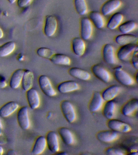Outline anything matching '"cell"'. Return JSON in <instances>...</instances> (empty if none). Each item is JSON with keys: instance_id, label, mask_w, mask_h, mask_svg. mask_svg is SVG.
<instances>
[{"instance_id": "b9f144b4", "label": "cell", "mask_w": 138, "mask_h": 155, "mask_svg": "<svg viewBox=\"0 0 138 155\" xmlns=\"http://www.w3.org/2000/svg\"><path fill=\"white\" fill-rule=\"evenodd\" d=\"M4 36V33H3V31L2 29L0 27V39L3 38Z\"/></svg>"}, {"instance_id": "4dcf8cb0", "label": "cell", "mask_w": 138, "mask_h": 155, "mask_svg": "<svg viewBox=\"0 0 138 155\" xmlns=\"http://www.w3.org/2000/svg\"><path fill=\"white\" fill-rule=\"evenodd\" d=\"M137 27V24L133 20H128L122 22L118 27V30L122 34H129Z\"/></svg>"}, {"instance_id": "7c38bea8", "label": "cell", "mask_w": 138, "mask_h": 155, "mask_svg": "<svg viewBox=\"0 0 138 155\" xmlns=\"http://www.w3.org/2000/svg\"><path fill=\"white\" fill-rule=\"evenodd\" d=\"M47 146L52 153H56L60 150V144L57 134L55 132L50 131L46 136Z\"/></svg>"}, {"instance_id": "484cf974", "label": "cell", "mask_w": 138, "mask_h": 155, "mask_svg": "<svg viewBox=\"0 0 138 155\" xmlns=\"http://www.w3.org/2000/svg\"><path fill=\"white\" fill-rule=\"evenodd\" d=\"M59 134L63 142L66 145H72L74 143V137L73 133L68 128L61 127L59 128Z\"/></svg>"}, {"instance_id": "7bdbcfd3", "label": "cell", "mask_w": 138, "mask_h": 155, "mask_svg": "<svg viewBox=\"0 0 138 155\" xmlns=\"http://www.w3.org/2000/svg\"><path fill=\"white\" fill-rule=\"evenodd\" d=\"M3 153H4V149L3 147L0 145V155H3Z\"/></svg>"}, {"instance_id": "e0dca14e", "label": "cell", "mask_w": 138, "mask_h": 155, "mask_svg": "<svg viewBox=\"0 0 138 155\" xmlns=\"http://www.w3.org/2000/svg\"><path fill=\"white\" fill-rule=\"evenodd\" d=\"M88 18L91 21L93 26L97 29H103L105 26V18L100 12L96 11H92L89 13Z\"/></svg>"}, {"instance_id": "cb8c5ba5", "label": "cell", "mask_w": 138, "mask_h": 155, "mask_svg": "<svg viewBox=\"0 0 138 155\" xmlns=\"http://www.w3.org/2000/svg\"><path fill=\"white\" fill-rule=\"evenodd\" d=\"M25 70L19 69L15 70L12 74L9 81V86L12 89L19 88L21 84Z\"/></svg>"}, {"instance_id": "ee69618b", "label": "cell", "mask_w": 138, "mask_h": 155, "mask_svg": "<svg viewBox=\"0 0 138 155\" xmlns=\"http://www.w3.org/2000/svg\"><path fill=\"white\" fill-rule=\"evenodd\" d=\"M9 3L11 4H13L15 3V1H16V0H8Z\"/></svg>"}, {"instance_id": "2e32d148", "label": "cell", "mask_w": 138, "mask_h": 155, "mask_svg": "<svg viewBox=\"0 0 138 155\" xmlns=\"http://www.w3.org/2000/svg\"><path fill=\"white\" fill-rule=\"evenodd\" d=\"M71 47L73 53L78 57L84 54L86 50V44L84 40L81 37H75L71 42Z\"/></svg>"}, {"instance_id": "836d02e7", "label": "cell", "mask_w": 138, "mask_h": 155, "mask_svg": "<svg viewBox=\"0 0 138 155\" xmlns=\"http://www.w3.org/2000/svg\"><path fill=\"white\" fill-rule=\"evenodd\" d=\"M38 56L45 59H50L54 54V51L50 48L47 47H40L37 51Z\"/></svg>"}, {"instance_id": "ffe728a7", "label": "cell", "mask_w": 138, "mask_h": 155, "mask_svg": "<svg viewBox=\"0 0 138 155\" xmlns=\"http://www.w3.org/2000/svg\"><path fill=\"white\" fill-rule=\"evenodd\" d=\"M115 42L120 45L129 44H136L138 38L136 35L131 34H122L117 35L115 38Z\"/></svg>"}, {"instance_id": "6da1fadb", "label": "cell", "mask_w": 138, "mask_h": 155, "mask_svg": "<svg viewBox=\"0 0 138 155\" xmlns=\"http://www.w3.org/2000/svg\"><path fill=\"white\" fill-rule=\"evenodd\" d=\"M114 76L117 82L124 86H132L134 84L135 82L133 78L123 70L121 66L115 68Z\"/></svg>"}, {"instance_id": "ab89813d", "label": "cell", "mask_w": 138, "mask_h": 155, "mask_svg": "<svg viewBox=\"0 0 138 155\" xmlns=\"http://www.w3.org/2000/svg\"><path fill=\"white\" fill-rule=\"evenodd\" d=\"M7 155H16V152L14 150H10L7 152Z\"/></svg>"}, {"instance_id": "d4e9b609", "label": "cell", "mask_w": 138, "mask_h": 155, "mask_svg": "<svg viewBox=\"0 0 138 155\" xmlns=\"http://www.w3.org/2000/svg\"><path fill=\"white\" fill-rule=\"evenodd\" d=\"M103 114L107 119L114 118L116 115V104L113 100L106 101L103 106Z\"/></svg>"}, {"instance_id": "7402d4cb", "label": "cell", "mask_w": 138, "mask_h": 155, "mask_svg": "<svg viewBox=\"0 0 138 155\" xmlns=\"http://www.w3.org/2000/svg\"><path fill=\"white\" fill-rule=\"evenodd\" d=\"M138 108V99H132L122 107L121 112L123 116L128 117L132 116L137 110Z\"/></svg>"}, {"instance_id": "f546056e", "label": "cell", "mask_w": 138, "mask_h": 155, "mask_svg": "<svg viewBox=\"0 0 138 155\" xmlns=\"http://www.w3.org/2000/svg\"><path fill=\"white\" fill-rule=\"evenodd\" d=\"M49 60L53 64L57 65L69 66L71 64V59L69 57L62 53H54Z\"/></svg>"}, {"instance_id": "9c48e42d", "label": "cell", "mask_w": 138, "mask_h": 155, "mask_svg": "<svg viewBox=\"0 0 138 155\" xmlns=\"http://www.w3.org/2000/svg\"><path fill=\"white\" fill-rule=\"evenodd\" d=\"M122 4L121 0H108L102 6L100 13L104 16L109 15L119 9Z\"/></svg>"}, {"instance_id": "9a60e30c", "label": "cell", "mask_w": 138, "mask_h": 155, "mask_svg": "<svg viewBox=\"0 0 138 155\" xmlns=\"http://www.w3.org/2000/svg\"><path fill=\"white\" fill-rule=\"evenodd\" d=\"M103 99L100 92L96 91L93 94V97L89 105V109L91 112L94 113L100 111L104 105Z\"/></svg>"}, {"instance_id": "74e56055", "label": "cell", "mask_w": 138, "mask_h": 155, "mask_svg": "<svg viewBox=\"0 0 138 155\" xmlns=\"http://www.w3.org/2000/svg\"><path fill=\"white\" fill-rule=\"evenodd\" d=\"M32 0H17L18 6L20 8L26 7Z\"/></svg>"}, {"instance_id": "4316f807", "label": "cell", "mask_w": 138, "mask_h": 155, "mask_svg": "<svg viewBox=\"0 0 138 155\" xmlns=\"http://www.w3.org/2000/svg\"><path fill=\"white\" fill-rule=\"evenodd\" d=\"M69 73L72 77L83 81L90 79L91 75L88 71L77 67H72L69 69Z\"/></svg>"}, {"instance_id": "603a6c76", "label": "cell", "mask_w": 138, "mask_h": 155, "mask_svg": "<svg viewBox=\"0 0 138 155\" xmlns=\"http://www.w3.org/2000/svg\"><path fill=\"white\" fill-rule=\"evenodd\" d=\"M124 19L123 15L120 12H116L112 15L106 23V26L110 30H114L118 28Z\"/></svg>"}, {"instance_id": "d590c367", "label": "cell", "mask_w": 138, "mask_h": 155, "mask_svg": "<svg viewBox=\"0 0 138 155\" xmlns=\"http://www.w3.org/2000/svg\"><path fill=\"white\" fill-rule=\"evenodd\" d=\"M131 62L134 68L138 69V47L136 48L132 54Z\"/></svg>"}, {"instance_id": "83f0119b", "label": "cell", "mask_w": 138, "mask_h": 155, "mask_svg": "<svg viewBox=\"0 0 138 155\" xmlns=\"http://www.w3.org/2000/svg\"><path fill=\"white\" fill-rule=\"evenodd\" d=\"M46 140L44 136L39 137L36 139L32 150V153L34 155H40L43 153L47 147Z\"/></svg>"}, {"instance_id": "ac0fdd59", "label": "cell", "mask_w": 138, "mask_h": 155, "mask_svg": "<svg viewBox=\"0 0 138 155\" xmlns=\"http://www.w3.org/2000/svg\"><path fill=\"white\" fill-rule=\"evenodd\" d=\"M19 107V104L16 102H8L0 108V117L3 118L9 117L16 111Z\"/></svg>"}, {"instance_id": "5b68a950", "label": "cell", "mask_w": 138, "mask_h": 155, "mask_svg": "<svg viewBox=\"0 0 138 155\" xmlns=\"http://www.w3.org/2000/svg\"><path fill=\"white\" fill-rule=\"evenodd\" d=\"M103 59L109 65H113L117 63V57L113 46L110 44L104 45L102 49Z\"/></svg>"}, {"instance_id": "5bb4252c", "label": "cell", "mask_w": 138, "mask_h": 155, "mask_svg": "<svg viewBox=\"0 0 138 155\" xmlns=\"http://www.w3.org/2000/svg\"><path fill=\"white\" fill-rule=\"evenodd\" d=\"M119 134L114 131L109 130L101 131L99 132L96 137L99 141L105 143H111L118 139Z\"/></svg>"}, {"instance_id": "60d3db41", "label": "cell", "mask_w": 138, "mask_h": 155, "mask_svg": "<svg viewBox=\"0 0 138 155\" xmlns=\"http://www.w3.org/2000/svg\"><path fill=\"white\" fill-rule=\"evenodd\" d=\"M56 154L58 155H67L69 154V153H68V152H66V151H61V152H58Z\"/></svg>"}, {"instance_id": "f1b7e54d", "label": "cell", "mask_w": 138, "mask_h": 155, "mask_svg": "<svg viewBox=\"0 0 138 155\" xmlns=\"http://www.w3.org/2000/svg\"><path fill=\"white\" fill-rule=\"evenodd\" d=\"M34 79V76L33 73L31 70H25L21 84L22 89L25 91L26 92L32 88Z\"/></svg>"}, {"instance_id": "ba28073f", "label": "cell", "mask_w": 138, "mask_h": 155, "mask_svg": "<svg viewBox=\"0 0 138 155\" xmlns=\"http://www.w3.org/2000/svg\"><path fill=\"white\" fill-rule=\"evenodd\" d=\"M17 119L18 124L22 129H29L30 127V121L27 107L23 106L19 109L17 114Z\"/></svg>"}, {"instance_id": "30bf717a", "label": "cell", "mask_w": 138, "mask_h": 155, "mask_svg": "<svg viewBox=\"0 0 138 155\" xmlns=\"http://www.w3.org/2000/svg\"><path fill=\"white\" fill-rule=\"evenodd\" d=\"M91 70L94 76L102 82L108 83L111 81V74L101 65L99 64H95L92 67Z\"/></svg>"}, {"instance_id": "f6af8a7d", "label": "cell", "mask_w": 138, "mask_h": 155, "mask_svg": "<svg viewBox=\"0 0 138 155\" xmlns=\"http://www.w3.org/2000/svg\"><path fill=\"white\" fill-rule=\"evenodd\" d=\"M135 80L137 82H138V73H137L135 76Z\"/></svg>"}, {"instance_id": "8fae6325", "label": "cell", "mask_w": 138, "mask_h": 155, "mask_svg": "<svg viewBox=\"0 0 138 155\" xmlns=\"http://www.w3.org/2000/svg\"><path fill=\"white\" fill-rule=\"evenodd\" d=\"M138 47L137 44H129L121 46L116 53L117 58L122 61L127 60Z\"/></svg>"}, {"instance_id": "d6a6232c", "label": "cell", "mask_w": 138, "mask_h": 155, "mask_svg": "<svg viewBox=\"0 0 138 155\" xmlns=\"http://www.w3.org/2000/svg\"><path fill=\"white\" fill-rule=\"evenodd\" d=\"M75 9L79 15H86L88 13V7L86 0H74Z\"/></svg>"}, {"instance_id": "8992f818", "label": "cell", "mask_w": 138, "mask_h": 155, "mask_svg": "<svg viewBox=\"0 0 138 155\" xmlns=\"http://www.w3.org/2000/svg\"><path fill=\"white\" fill-rule=\"evenodd\" d=\"M58 25V20L56 17L52 15H47L45 22V35L48 37L54 36L57 30Z\"/></svg>"}, {"instance_id": "f35d334b", "label": "cell", "mask_w": 138, "mask_h": 155, "mask_svg": "<svg viewBox=\"0 0 138 155\" xmlns=\"http://www.w3.org/2000/svg\"><path fill=\"white\" fill-rule=\"evenodd\" d=\"M7 86H8V83L5 78L3 76L0 75V89L5 88Z\"/></svg>"}, {"instance_id": "44dd1931", "label": "cell", "mask_w": 138, "mask_h": 155, "mask_svg": "<svg viewBox=\"0 0 138 155\" xmlns=\"http://www.w3.org/2000/svg\"><path fill=\"white\" fill-rule=\"evenodd\" d=\"M121 91L119 86L113 85L104 90L101 93L104 101L113 100L119 94Z\"/></svg>"}, {"instance_id": "277c9868", "label": "cell", "mask_w": 138, "mask_h": 155, "mask_svg": "<svg viewBox=\"0 0 138 155\" xmlns=\"http://www.w3.org/2000/svg\"><path fill=\"white\" fill-rule=\"evenodd\" d=\"M38 82L41 90L47 96L53 97L56 95V91L48 76L44 75H41L39 78Z\"/></svg>"}, {"instance_id": "8d00e7d4", "label": "cell", "mask_w": 138, "mask_h": 155, "mask_svg": "<svg viewBox=\"0 0 138 155\" xmlns=\"http://www.w3.org/2000/svg\"><path fill=\"white\" fill-rule=\"evenodd\" d=\"M6 142V139L3 134V125L0 117V143L4 144Z\"/></svg>"}, {"instance_id": "d6986e66", "label": "cell", "mask_w": 138, "mask_h": 155, "mask_svg": "<svg viewBox=\"0 0 138 155\" xmlns=\"http://www.w3.org/2000/svg\"><path fill=\"white\" fill-rule=\"evenodd\" d=\"M79 88L78 84L72 81H64L60 83L57 87L59 92L63 94L76 91L78 90Z\"/></svg>"}, {"instance_id": "e575fe53", "label": "cell", "mask_w": 138, "mask_h": 155, "mask_svg": "<svg viewBox=\"0 0 138 155\" xmlns=\"http://www.w3.org/2000/svg\"><path fill=\"white\" fill-rule=\"evenodd\" d=\"M106 154L108 155H124L125 153L120 149L115 147H109L106 150Z\"/></svg>"}, {"instance_id": "7a4b0ae2", "label": "cell", "mask_w": 138, "mask_h": 155, "mask_svg": "<svg viewBox=\"0 0 138 155\" xmlns=\"http://www.w3.org/2000/svg\"><path fill=\"white\" fill-rule=\"evenodd\" d=\"M60 108L64 117L69 123H72L76 121L77 115L72 103L68 101H63L60 104Z\"/></svg>"}, {"instance_id": "52a82bcc", "label": "cell", "mask_w": 138, "mask_h": 155, "mask_svg": "<svg viewBox=\"0 0 138 155\" xmlns=\"http://www.w3.org/2000/svg\"><path fill=\"white\" fill-rule=\"evenodd\" d=\"M107 126L110 129L117 133H127L131 130L130 125L128 123L114 118L109 120Z\"/></svg>"}, {"instance_id": "3957f363", "label": "cell", "mask_w": 138, "mask_h": 155, "mask_svg": "<svg viewBox=\"0 0 138 155\" xmlns=\"http://www.w3.org/2000/svg\"><path fill=\"white\" fill-rule=\"evenodd\" d=\"M93 25L88 18L83 17L80 23V34L81 38L85 41L90 39L93 36Z\"/></svg>"}, {"instance_id": "4fadbf2b", "label": "cell", "mask_w": 138, "mask_h": 155, "mask_svg": "<svg viewBox=\"0 0 138 155\" xmlns=\"http://www.w3.org/2000/svg\"><path fill=\"white\" fill-rule=\"evenodd\" d=\"M26 98L29 106L32 110H36L40 105V98L35 89L31 88L26 92Z\"/></svg>"}, {"instance_id": "1f68e13d", "label": "cell", "mask_w": 138, "mask_h": 155, "mask_svg": "<svg viewBox=\"0 0 138 155\" xmlns=\"http://www.w3.org/2000/svg\"><path fill=\"white\" fill-rule=\"evenodd\" d=\"M16 45L13 41L6 42L0 46V57L3 58L8 56L15 50Z\"/></svg>"}]
</instances>
